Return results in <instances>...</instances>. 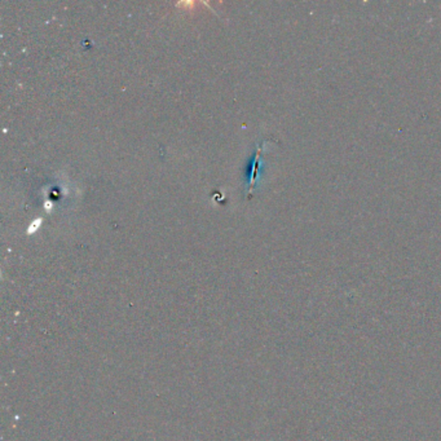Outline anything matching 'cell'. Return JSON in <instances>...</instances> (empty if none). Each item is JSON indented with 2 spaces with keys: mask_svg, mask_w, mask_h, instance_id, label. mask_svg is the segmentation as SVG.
Returning <instances> with one entry per match:
<instances>
[{
  "mask_svg": "<svg viewBox=\"0 0 441 441\" xmlns=\"http://www.w3.org/2000/svg\"><path fill=\"white\" fill-rule=\"evenodd\" d=\"M263 146H264V142L260 145H258V152H256L255 154V159H254L253 162V170H251V179H250V183H248L247 185V191H246V196L250 198L251 193H253V189L255 188V183H256V179H258V174H259V167H260V155H262V149Z\"/></svg>",
  "mask_w": 441,
  "mask_h": 441,
  "instance_id": "1",
  "label": "cell"
},
{
  "mask_svg": "<svg viewBox=\"0 0 441 441\" xmlns=\"http://www.w3.org/2000/svg\"><path fill=\"white\" fill-rule=\"evenodd\" d=\"M40 224H41V219H36V220H34L33 223L30 224V228H29V230H28L29 235H30V233H34V232L38 229V226L40 225Z\"/></svg>",
  "mask_w": 441,
  "mask_h": 441,
  "instance_id": "2",
  "label": "cell"
}]
</instances>
